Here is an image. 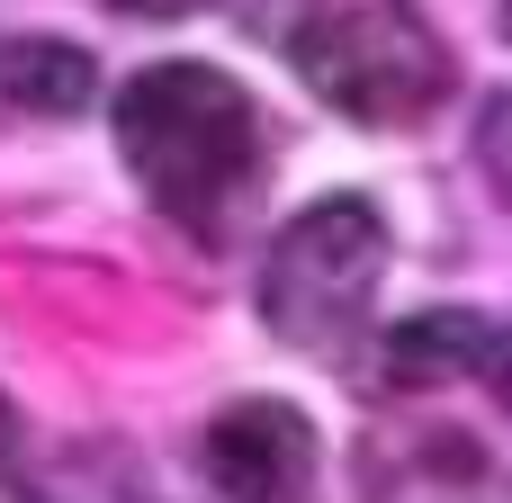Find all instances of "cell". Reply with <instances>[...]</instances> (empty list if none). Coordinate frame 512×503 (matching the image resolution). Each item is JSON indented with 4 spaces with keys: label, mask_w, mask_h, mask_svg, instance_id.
<instances>
[{
    "label": "cell",
    "mask_w": 512,
    "mask_h": 503,
    "mask_svg": "<svg viewBox=\"0 0 512 503\" xmlns=\"http://www.w3.org/2000/svg\"><path fill=\"white\" fill-rule=\"evenodd\" d=\"M0 90H9L18 108H36V117H72V108L90 99V54L54 45V36H27V45L0 54Z\"/></svg>",
    "instance_id": "obj_7"
},
{
    "label": "cell",
    "mask_w": 512,
    "mask_h": 503,
    "mask_svg": "<svg viewBox=\"0 0 512 503\" xmlns=\"http://www.w3.org/2000/svg\"><path fill=\"white\" fill-rule=\"evenodd\" d=\"M477 171H486V189L512 207V99H495L477 117Z\"/></svg>",
    "instance_id": "obj_8"
},
{
    "label": "cell",
    "mask_w": 512,
    "mask_h": 503,
    "mask_svg": "<svg viewBox=\"0 0 512 503\" xmlns=\"http://www.w3.org/2000/svg\"><path fill=\"white\" fill-rule=\"evenodd\" d=\"M495 18H504V36H512V0H495Z\"/></svg>",
    "instance_id": "obj_11"
},
{
    "label": "cell",
    "mask_w": 512,
    "mask_h": 503,
    "mask_svg": "<svg viewBox=\"0 0 512 503\" xmlns=\"http://www.w3.org/2000/svg\"><path fill=\"white\" fill-rule=\"evenodd\" d=\"M486 378H495V396L512 405V324H495V351H486Z\"/></svg>",
    "instance_id": "obj_9"
},
{
    "label": "cell",
    "mask_w": 512,
    "mask_h": 503,
    "mask_svg": "<svg viewBox=\"0 0 512 503\" xmlns=\"http://www.w3.org/2000/svg\"><path fill=\"white\" fill-rule=\"evenodd\" d=\"M486 351H495V324L486 315H468V306H441V315H414V324H396L387 333V378H459V369H486Z\"/></svg>",
    "instance_id": "obj_6"
},
{
    "label": "cell",
    "mask_w": 512,
    "mask_h": 503,
    "mask_svg": "<svg viewBox=\"0 0 512 503\" xmlns=\"http://www.w3.org/2000/svg\"><path fill=\"white\" fill-rule=\"evenodd\" d=\"M117 153L171 225L225 234L261 171V108L216 63H144L117 90Z\"/></svg>",
    "instance_id": "obj_1"
},
{
    "label": "cell",
    "mask_w": 512,
    "mask_h": 503,
    "mask_svg": "<svg viewBox=\"0 0 512 503\" xmlns=\"http://www.w3.org/2000/svg\"><path fill=\"white\" fill-rule=\"evenodd\" d=\"M315 477V423L279 396H243L207 423V486L225 503H297Z\"/></svg>",
    "instance_id": "obj_5"
},
{
    "label": "cell",
    "mask_w": 512,
    "mask_h": 503,
    "mask_svg": "<svg viewBox=\"0 0 512 503\" xmlns=\"http://www.w3.org/2000/svg\"><path fill=\"white\" fill-rule=\"evenodd\" d=\"M288 54H297L306 90H315L324 108H342L351 126H414V117L441 108L450 81H459L450 45H441L405 0H342V9H324V18H306V27L288 36Z\"/></svg>",
    "instance_id": "obj_2"
},
{
    "label": "cell",
    "mask_w": 512,
    "mask_h": 503,
    "mask_svg": "<svg viewBox=\"0 0 512 503\" xmlns=\"http://www.w3.org/2000/svg\"><path fill=\"white\" fill-rule=\"evenodd\" d=\"M0 450H9V405H0Z\"/></svg>",
    "instance_id": "obj_12"
},
{
    "label": "cell",
    "mask_w": 512,
    "mask_h": 503,
    "mask_svg": "<svg viewBox=\"0 0 512 503\" xmlns=\"http://www.w3.org/2000/svg\"><path fill=\"white\" fill-rule=\"evenodd\" d=\"M387 279V216L369 198H315L261 270V324L288 351H333Z\"/></svg>",
    "instance_id": "obj_3"
},
{
    "label": "cell",
    "mask_w": 512,
    "mask_h": 503,
    "mask_svg": "<svg viewBox=\"0 0 512 503\" xmlns=\"http://www.w3.org/2000/svg\"><path fill=\"white\" fill-rule=\"evenodd\" d=\"M360 503H512V477L459 423H378L360 441Z\"/></svg>",
    "instance_id": "obj_4"
},
{
    "label": "cell",
    "mask_w": 512,
    "mask_h": 503,
    "mask_svg": "<svg viewBox=\"0 0 512 503\" xmlns=\"http://www.w3.org/2000/svg\"><path fill=\"white\" fill-rule=\"evenodd\" d=\"M108 9H126V18H180V9H198V0H108Z\"/></svg>",
    "instance_id": "obj_10"
}]
</instances>
